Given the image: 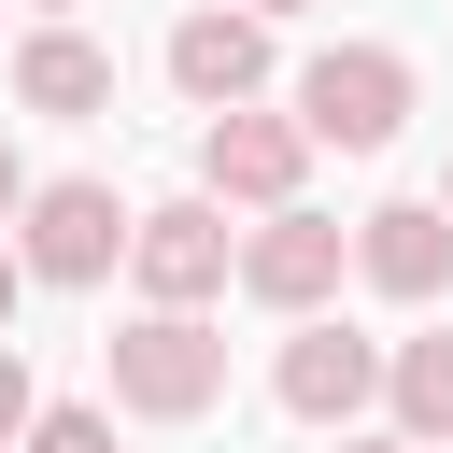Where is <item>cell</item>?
<instances>
[{"label":"cell","instance_id":"obj_12","mask_svg":"<svg viewBox=\"0 0 453 453\" xmlns=\"http://www.w3.org/2000/svg\"><path fill=\"white\" fill-rule=\"evenodd\" d=\"M14 453H113V425H99V411H28Z\"/></svg>","mask_w":453,"mask_h":453},{"label":"cell","instance_id":"obj_18","mask_svg":"<svg viewBox=\"0 0 453 453\" xmlns=\"http://www.w3.org/2000/svg\"><path fill=\"white\" fill-rule=\"evenodd\" d=\"M42 14H71V0H42Z\"/></svg>","mask_w":453,"mask_h":453},{"label":"cell","instance_id":"obj_15","mask_svg":"<svg viewBox=\"0 0 453 453\" xmlns=\"http://www.w3.org/2000/svg\"><path fill=\"white\" fill-rule=\"evenodd\" d=\"M14 198H28V170H14V142H0V212H14Z\"/></svg>","mask_w":453,"mask_h":453},{"label":"cell","instance_id":"obj_6","mask_svg":"<svg viewBox=\"0 0 453 453\" xmlns=\"http://www.w3.org/2000/svg\"><path fill=\"white\" fill-rule=\"evenodd\" d=\"M269 396H283L297 425H354V411L382 396V340H354V326H326V311H297V340L269 354Z\"/></svg>","mask_w":453,"mask_h":453},{"label":"cell","instance_id":"obj_8","mask_svg":"<svg viewBox=\"0 0 453 453\" xmlns=\"http://www.w3.org/2000/svg\"><path fill=\"white\" fill-rule=\"evenodd\" d=\"M170 85H184L198 113L255 99V85H269V14H184V28H170Z\"/></svg>","mask_w":453,"mask_h":453},{"label":"cell","instance_id":"obj_5","mask_svg":"<svg viewBox=\"0 0 453 453\" xmlns=\"http://www.w3.org/2000/svg\"><path fill=\"white\" fill-rule=\"evenodd\" d=\"M340 269H354V226H326V212H297V198L226 255V283H241V297H269V311H326V297H340Z\"/></svg>","mask_w":453,"mask_h":453},{"label":"cell","instance_id":"obj_1","mask_svg":"<svg viewBox=\"0 0 453 453\" xmlns=\"http://www.w3.org/2000/svg\"><path fill=\"white\" fill-rule=\"evenodd\" d=\"M99 354H113V396H127L142 425H198V411L226 396V340H212L198 311H142V326H113Z\"/></svg>","mask_w":453,"mask_h":453},{"label":"cell","instance_id":"obj_2","mask_svg":"<svg viewBox=\"0 0 453 453\" xmlns=\"http://www.w3.org/2000/svg\"><path fill=\"white\" fill-rule=\"evenodd\" d=\"M396 113H411V57H396V42H326V57L297 71V127L340 142V156H382Z\"/></svg>","mask_w":453,"mask_h":453},{"label":"cell","instance_id":"obj_14","mask_svg":"<svg viewBox=\"0 0 453 453\" xmlns=\"http://www.w3.org/2000/svg\"><path fill=\"white\" fill-rule=\"evenodd\" d=\"M14 297H28V255L0 241V340H14Z\"/></svg>","mask_w":453,"mask_h":453},{"label":"cell","instance_id":"obj_16","mask_svg":"<svg viewBox=\"0 0 453 453\" xmlns=\"http://www.w3.org/2000/svg\"><path fill=\"white\" fill-rule=\"evenodd\" d=\"M340 453H425V439H340Z\"/></svg>","mask_w":453,"mask_h":453},{"label":"cell","instance_id":"obj_10","mask_svg":"<svg viewBox=\"0 0 453 453\" xmlns=\"http://www.w3.org/2000/svg\"><path fill=\"white\" fill-rule=\"evenodd\" d=\"M14 99H28V113H71V127H85V113L113 99V57H99L85 28H28V42H14Z\"/></svg>","mask_w":453,"mask_h":453},{"label":"cell","instance_id":"obj_3","mask_svg":"<svg viewBox=\"0 0 453 453\" xmlns=\"http://www.w3.org/2000/svg\"><path fill=\"white\" fill-rule=\"evenodd\" d=\"M297 170H311V127H297V113L226 99V113L198 127V198H255V212H283V198H297Z\"/></svg>","mask_w":453,"mask_h":453},{"label":"cell","instance_id":"obj_11","mask_svg":"<svg viewBox=\"0 0 453 453\" xmlns=\"http://www.w3.org/2000/svg\"><path fill=\"white\" fill-rule=\"evenodd\" d=\"M382 396H396V439H453V340H396L382 354Z\"/></svg>","mask_w":453,"mask_h":453},{"label":"cell","instance_id":"obj_17","mask_svg":"<svg viewBox=\"0 0 453 453\" xmlns=\"http://www.w3.org/2000/svg\"><path fill=\"white\" fill-rule=\"evenodd\" d=\"M241 14H311V0H241Z\"/></svg>","mask_w":453,"mask_h":453},{"label":"cell","instance_id":"obj_7","mask_svg":"<svg viewBox=\"0 0 453 453\" xmlns=\"http://www.w3.org/2000/svg\"><path fill=\"white\" fill-rule=\"evenodd\" d=\"M14 212H28V241H14V255H28V283H99V269L127 255L113 184H28Z\"/></svg>","mask_w":453,"mask_h":453},{"label":"cell","instance_id":"obj_9","mask_svg":"<svg viewBox=\"0 0 453 453\" xmlns=\"http://www.w3.org/2000/svg\"><path fill=\"white\" fill-rule=\"evenodd\" d=\"M354 269H368L382 297H439V283H453V212H439V198H382V212L354 226Z\"/></svg>","mask_w":453,"mask_h":453},{"label":"cell","instance_id":"obj_13","mask_svg":"<svg viewBox=\"0 0 453 453\" xmlns=\"http://www.w3.org/2000/svg\"><path fill=\"white\" fill-rule=\"evenodd\" d=\"M28 411H42V396H28V354H14V340H0V453H14V439H28Z\"/></svg>","mask_w":453,"mask_h":453},{"label":"cell","instance_id":"obj_19","mask_svg":"<svg viewBox=\"0 0 453 453\" xmlns=\"http://www.w3.org/2000/svg\"><path fill=\"white\" fill-rule=\"evenodd\" d=\"M439 212H453V198H439Z\"/></svg>","mask_w":453,"mask_h":453},{"label":"cell","instance_id":"obj_4","mask_svg":"<svg viewBox=\"0 0 453 453\" xmlns=\"http://www.w3.org/2000/svg\"><path fill=\"white\" fill-rule=\"evenodd\" d=\"M127 269H142L156 311L226 297V198H156V212H127Z\"/></svg>","mask_w":453,"mask_h":453}]
</instances>
